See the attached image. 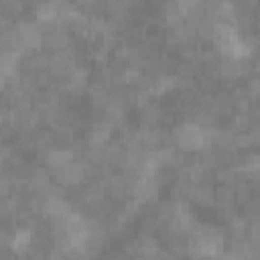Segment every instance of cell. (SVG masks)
Instances as JSON below:
<instances>
[]
</instances>
